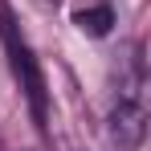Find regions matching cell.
I'll return each instance as SVG.
<instances>
[{"instance_id": "6da1fadb", "label": "cell", "mask_w": 151, "mask_h": 151, "mask_svg": "<svg viewBox=\"0 0 151 151\" xmlns=\"http://www.w3.org/2000/svg\"><path fill=\"white\" fill-rule=\"evenodd\" d=\"M0 41H4V49H8L12 74H17V82H21V90H25V98H29V110H33L37 127H45V119H49L45 74H41V65H37V57H33V49H29V41L21 37V29H17V21H12L8 8H0Z\"/></svg>"}, {"instance_id": "7a4b0ae2", "label": "cell", "mask_w": 151, "mask_h": 151, "mask_svg": "<svg viewBox=\"0 0 151 151\" xmlns=\"http://www.w3.org/2000/svg\"><path fill=\"white\" fill-rule=\"evenodd\" d=\"M147 135V98H114L106 114V143L114 151H139Z\"/></svg>"}, {"instance_id": "3957f363", "label": "cell", "mask_w": 151, "mask_h": 151, "mask_svg": "<svg viewBox=\"0 0 151 151\" xmlns=\"http://www.w3.org/2000/svg\"><path fill=\"white\" fill-rule=\"evenodd\" d=\"M119 21V12H114V0H82L74 8V25L86 33V37H106L110 29Z\"/></svg>"}]
</instances>
